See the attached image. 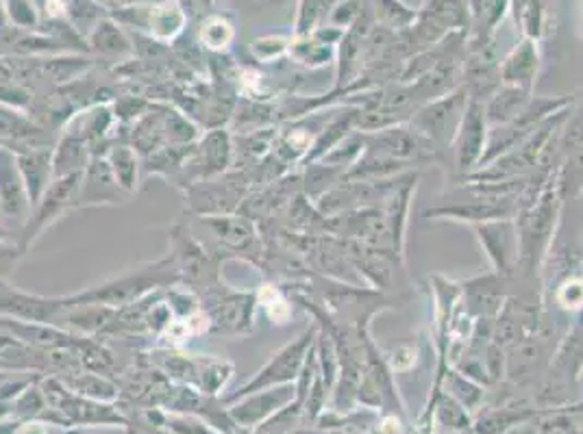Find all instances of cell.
<instances>
[{
  "label": "cell",
  "instance_id": "9c48e42d",
  "mask_svg": "<svg viewBox=\"0 0 583 434\" xmlns=\"http://www.w3.org/2000/svg\"><path fill=\"white\" fill-rule=\"evenodd\" d=\"M151 33L160 40H170L176 33H181L185 15L181 11V4L176 0H162L149 7V18H147Z\"/></svg>",
  "mask_w": 583,
  "mask_h": 434
},
{
  "label": "cell",
  "instance_id": "7c38bea8",
  "mask_svg": "<svg viewBox=\"0 0 583 434\" xmlns=\"http://www.w3.org/2000/svg\"><path fill=\"white\" fill-rule=\"evenodd\" d=\"M560 145L564 150H575V148H583V105L580 109H575L573 113H569V122L562 131V140Z\"/></svg>",
  "mask_w": 583,
  "mask_h": 434
},
{
  "label": "cell",
  "instance_id": "9a60e30c",
  "mask_svg": "<svg viewBox=\"0 0 583 434\" xmlns=\"http://www.w3.org/2000/svg\"><path fill=\"white\" fill-rule=\"evenodd\" d=\"M560 302L566 308H577L583 306V283L582 281H571L560 291Z\"/></svg>",
  "mask_w": 583,
  "mask_h": 434
},
{
  "label": "cell",
  "instance_id": "277c9868",
  "mask_svg": "<svg viewBox=\"0 0 583 434\" xmlns=\"http://www.w3.org/2000/svg\"><path fill=\"white\" fill-rule=\"evenodd\" d=\"M294 387H274L272 391L259 393V395H250L242 404H238L236 409H231V417L234 424L238 428H259L263 422L272 420L277 413H281L288 404H292V400L296 398Z\"/></svg>",
  "mask_w": 583,
  "mask_h": 434
},
{
  "label": "cell",
  "instance_id": "6da1fadb",
  "mask_svg": "<svg viewBox=\"0 0 583 434\" xmlns=\"http://www.w3.org/2000/svg\"><path fill=\"white\" fill-rule=\"evenodd\" d=\"M468 100L471 96L462 85L451 94L422 105L412 116V129L435 148L451 144L460 131Z\"/></svg>",
  "mask_w": 583,
  "mask_h": 434
},
{
  "label": "cell",
  "instance_id": "5bb4252c",
  "mask_svg": "<svg viewBox=\"0 0 583 434\" xmlns=\"http://www.w3.org/2000/svg\"><path fill=\"white\" fill-rule=\"evenodd\" d=\"M562 185L564 187H569V185L580 187V185H583V148L571 150V156H569L566 167H564Z\"/></svg>",
  "mask_w": 583,
  "mask_h": 434
},
{
  "label": "cell",
  "instance_id": "52a82bcc",
  "mask_svg": "<svg viewBox=\"0 0 583 434\" xmlns=\"http://www.w3.org/2000/svg\"><path fill=\"white\" fill-rule=\"evenodd\" d=\"M531 96L529 89L522 87H514V85H503L497 89L495 96H490L484 102L486 109V122L495 129V127H503L509 124L511 120H516L529 105Z\"/></svg>",
  "mask_w": 583,
  "mask_h": 434
},
{
  "label": "cell",
  "instance_id": "ba28073f",
  "mask_svg": "<svg viewBox=\"0 0 583 434\" xmlns=\"http://www.w3.org/2000/svg\"><path fill=\"white\" fill-rule=\"evenodd\" d=\"M536 73H538V51L533 42H525L500 66V83L529 89Z\"/></svg>",
  "mask_w": 583,
  "mask_h": 434
},
{
  "label": "cell",
  "instance_id": "8992f818",
  "mask_svg": "<svg viewBox=\"0 0 583 434\" xmlns=\"http://www.w3.org/2000/svg\"><path fill=\"white\" fill-rule=\"evenodd\" d=\"M305 346H307V339H303L301 344L296 346H290L288 350H283L277 361L270 362L252 382H249L240 395H250L255 393L257 389H266V387H279V384H285L290 382L296 371L301 369V362H303V352H305Z\"/></svg>",
  "mask_w": 583,
  "mask_h": 434
},
{
  "label": "cell",
  "instance_id": "30bf717a",
  "mask_svg": "<svg viewBox=\"0 0 583 434\" xmlns=\"http://www.w3.org/2000/svg\"><path fill=\"white\" fill-rule=\"evenodd\" d=\"M442 380H446V393L453 400H457L468 413L475 415L484 409L482 404H484L486 393L471 378H466L464 373H457V371H446Z\"/></svg>",
  "mask_w": 583,
  "mask_h": 434
},
{
  "label": "cell",
  "instance_id": "3957f363",
  "mask_svg": "<svg viewBox=\"0 0 583 434\" xmlns=\"http://www.w3.org/2000/svg\"><path fill=\"white\" fill-rule=\"evenodd\" d=\"M453 142H455L460 172H471L475 165L482 163V156L486 152V142H488V122H486L484 102L473 100V98L468 100L466 113L462 118L460 131Z\"/></svg>",
  "mask_w": 583,
  "mask_h": 434
},
{
  "label": "cell",
  "instance_id": "7a4b0ae2",
  "mask_svg": "<svg viewBox=\"0 0 583 434\" xmlns=\"http://www.w3.org/2000/svg\"><path fill=\"white\" fill-rule=\"evenodd\" d=\"M466 2L464 0H431L418 15V22L412 31V51L414 44L418 48L433 46L442 37H446L453 29H460L466 24Z\"/></svg>",
  "mask_w": 583,
  "mask_h": 434
},
{
  "label": "cell",
  "instance_id": "5b68a950",
  "mask_svg": "<svg viewBox=\"0 0 583 434\" xmlns=\"http://www.w3.org/2000/svg\"><path fill=\"white\" fill-rule=\"evenodd\" d=\"M482 243L488 250V257L499 274H509L514 261L520 257V239L516 237L511 221H488L486 226L477 228Z\"/></svg>",
  "mask_w": 583,
  "mask_h": 434
},
{
  "label": "cell",
  "instance_id": "8fae6325",
  "mask_svg": "<svg viewBox=\"0 0 583 434\" xmlns=\"http://www.w3.org/2000/svg\"><path fill=\"white\" fill-rule=\"evenodd\" d=\"M231 37H234V29L225 18L214 15L203 24V42L212 48L227 46L231 42Z\"/></svg>",
  "mask_w": 583,
  "mask_h": 434
},
{
  "label": "cell",
  "instance_id": "4fadbf2b",
  "mask_svg": "<svg viewBox=\"0 0 583 434\" xmlns=\"http://www.w3.org/2000/svg\"><path fill=\"white\" fill-rule=\"evenodd\" d=\"M4 11L11 18V22H15L20 26H29L37 18V11H35L33 0H7Z\"/></svg>",
  "mask_w": 583,
  "mask_h": 434
}]
</instances>
